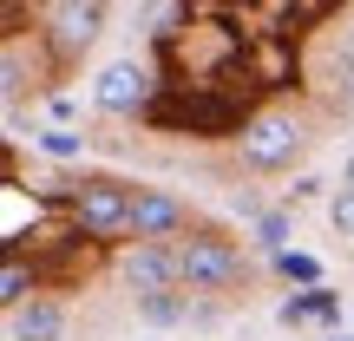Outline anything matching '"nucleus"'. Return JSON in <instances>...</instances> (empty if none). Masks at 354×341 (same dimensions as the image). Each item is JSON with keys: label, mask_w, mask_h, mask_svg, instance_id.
Here are the masks:
<instances>
[{"label": "nucleus", "mask_w": 354, "mask_h": 341, "mask_svg": "<svg viewBox=\"0 0 354 341\" xmlns=\"http://www.w3.org/2000/svg\"><path fill=\"white\" fill-rule=\"evenodd\" d=\"M177 282L184 289H203V295H230L250 282V256L236 250L230 237H210V230H197V237H177Z\"/></svg>", "instance_id": "1"}, {"label": "nucleus", "mask_w": 354, "mask_h": 341, "mask_svg": "<svg viewBox=\"0 0 354 341\" xmlns=\"http://www.w3.org/2000/svg\"><path fill=\"white\" fill-rule=\"evenodd\" d=\"M131 197H138V184L92 171V177H79V184H73V197H66V203H73L79 237H92V243H118V237H131Z\"/></svg>", "instance_id": "2"}, {"label": "nucleus", "mask_w": 354, "mask_h": 341, "mask_svg": "<svg viewBox=\"0 0 354 341\" xmlns=\"http://www.w3.org/2000/svg\"><path fill=\"white\" fill-rule=\"evenodd\" d=\"M236 145H243V165L250 171H289L295 158H302V145H308V125L289 105H263V112L243 118Z\"/></svg>", "instance_id": "3"}, {"label": "nucleus", "mask_w": 354, "mask_h": 341, "mask_svg": "<svg viewBox=\"0 0 354 341\" xmlns=\"http://www.w3.org/2000/svg\"><path fill=\"white\" fill-rule=\"evenodd\" d=\"M39 33L53 46V66H79L92 53V39L105 33V0H53Z\"/></svg>", "instance_id": "4"}, {"label": "nucleus", "mask_w": 354, "mask_h": 341, "mask_svg": "<svg viewBox=\"0 0 354 341\" xmlns=\"http://www.w3.org/2000/svg\"><path fill=\"white\" fill-rule=\"evenodd\" d=\"M92 105H99V112H118V118L145 112V105H151V73H145L138 59H112L92 79Z\"/></svg>", "instance_id": "5"}, {"label": "nucleus", "mask_w": 354, "mask_h": 341, "mask_svg": "<svg viewBox=\"0 0 354 341\" xmlns=\"http://www.w3.org/2000/svg\"><path fill=\"white\" fill-rule=\"evenodd\" d=\"M184 230H190V210H184V197H171V190H151V184H138V197H131V237L177 243Z\"/></svg>", "instance_id": "6"}, {"label": "nucleus", "mask_w": 354, "mask_h": 341, "mask_svg": "<svg viewBox=\"0 0 354 341\" xmlns=\"http://www.w3.org/2000/svg\"><path fill=\"white\" fill-rule=\"evenodd\" d=\"M125 282H131V295L177 289V243H151V237H138V250H125Z\"/></svg>", "instance_id": "7"}, {"label": "nucleus", "mask_w": 354, "mask_h": 341, "mask_svg": "<svg viewBox=\"0 0 354 341\" xmlns=\"http://www.w3.org/2000/svg\"><path fill=\"white\" fill-rule=\"evenodd\" d=\"M66 335V308L53 295H26L7 308V341H59Z\"/></svg>", "instance_id": "8"}, {"label": "nucleus", "mask_w": 354, "mask_h": 341, "mask_svg": "<svg viewBox=\"0 0 354 341\" xmlns=\"http://www.w3.org/2000/svg\"><path fill=\"white\" fill-rule=\"evenodd\" d=\"M138 315L151 322V329H184V322H190V289L177 282V289H151V295H138Z\"/></svg>", "instance_id": "9"}, {"label": "nucleus", "mask_w": 354, "mask_h": 341, "mask_svg": "<svg viewBox=\"0 0 354 341\" xmlns=\"http://www.w3.org/2000/svg\"><path fill=\"white\" fill-rule=\"evenodd\" d=\"M33 282H39V269H26V256L20 250H7V276H0V302H26V295H33Z\"/></svg>", "instance_id": "10"}, {"label": "nucleus", "mask_w": 354, "mask_h": 341, "mask_svg": "<svg viewBox=\"0 0 354 341\" xmlns=\"http://www.w3.org/2000/svg\"><path fill=\"white\" fill-rule=\"evenodd\" d=\"M33 145L46 158H79L86 151V138H79V131H66V125H46V131H33Z\"/></svg>", "instance_id": "11"}, {"label": "nucleus", "mask_w": 354, "mask_h": 341, "mask_svg": "<svg viewBox=\"0 0 354 341\" xmlns=\"http://www.w3.org/2000/svg\"><path fill=\"white\" fill-rule=\"evenodd\" d=\"M276 269L289 282H322V263H315V256H302V250H276Z\"/></svg>", "instance_id": "12"}, {"label": "nucleus", "mask_w": 354, "mask_h": 341, "mask_svg": "<svg viewBox=\"0 0 354 341\" xmlns=\"http://www.w3.org/2000/svg\"><path fill=\"white\" fill-rule=\"evenodd\" d=\"M256 243H263V250H289V216H282V210L256 216Z\"/></svg>", "instance_id": "13"}, {"label": "nucleus", "mask_w": 354, "mask_h": 341, "mask_svg": "<svg viewBox=\"0 0 354 341\" xmlns=\"http://www.w3.org/2000/svg\"><path fill=\"white\" fill-rule=\"evenodd\" d=\"M328 223L342 230V237H354V184H342V190L328 197Z\"/></svg>", "instance_id": "14"}, {"label": "nucleus", "mask_w": 354, "mask_h": 341, "mask_svg": "<svg viewBox=\"0 0 354 341\" xmlns=\"http://www.w3.org/2000/svg\"><path fill=\"white\" fill-rule=\"evenodd\" d=\"M342 184H354V145H348V165H342Z\"/></svg>", "instance_id": "15"}, {"label": "nucleus", "mask_w": 354, "mask_h": 341, "mask_svg": "<svg viewBox=\"0 0 354 341\" xmlns=\"http://www.w3.org/2000/svg\"><path fill=\"white\" fill-rule=\"evenodd\" d=\"M335 341H354V329H348V335H335Z\"/></svg>", "instance_id": "16"}]
</instances>
